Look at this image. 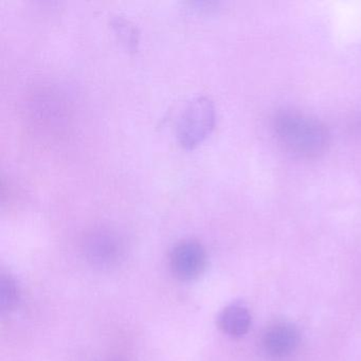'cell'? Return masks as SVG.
<instances>
[{"mask_svg":"<svg viewBox=\"0 0 361 361\" xmlns=\"http://www.w3.org/2000/svg\"><path fill=\"white\" fill-rule=\"evenodd\" d=\"M274 130L285 149L299 157H317L329 145V132L324 124L298 111L279 113L274 120Z\"/></svg>","mask_w":361,"mask_h":361,"instance_id":"6da1fadb","label":"cell"},{"mask_svg":"<svg viewBox=\"0 0 361 361\" xmlns=\"http://www.w3.org/2000/svg\"><path fill=\"white\" fill-rule=\"evenodd\" d=\"M215 107L212 101L200 96L192 99L183 109L177 124V137L185 149H193L212 132L215 124Z\"/></svg>","mask_w":361,"mask_h":361,"instance_id":"7a4b0ae2","label":"cell"},{"mask_svg":"<svg viewBox=\"0 0 361 361\" xmlns=\"http://www.w3.org/2000/svg\"><path fill=\"white\" fill-rule=\"evenodd\" d=\"M206 264V250L197 240H183L175 245L171 252V269L179 280L191 281L198 278L204 272Z\"/></svg>","mask_w":361,"mask_h":361,"instance_id":"3957f363","label":"cell"},{"mask_svg":"<svg viewBox=\"0 0 361 361\" xmlns=\"http://www.w3.org/2000/svg\"><path fill=\"white\" fill-rule=\"evenodd\" d=\"M299 342V331L286 322L276 323L268 327L262 340L265 352L276 359L290 356L297 350Z\"/></svg>","mask_w":361,"mask_h":361,"instance_id":"277c9868","label":"cell"},{"mask_svg":"<svg viewBox=\"0 0 361 361\" xmlns=\"http://www.w3.org/2000/svg\"><path fill=\"white\" fill-rule=\"evenodd\" d=\"M217 323L219 329L227 335L242 337L250 329L251 316L244 306L232 304L219 314Z\"/></svg>","mask_w":361,"mask_h":361,"instance_id":"5b68a950","label":"cell"},{"mask_svg":"<svg viewBox=\"0 0 361 361\" xmlns=\"http://www.w3.org/2000/svg\"><path fill=\"white\" fill-rule=\"evenodd\" d=\"M20 301V291L16 283L8 276L0 279V306L3 310H13Z\"/></svg>","mask_w":361,"mask_h":361,"instance_id":"8992f818","label":"cell"},{"mask_svg":"<svg viewBox=\"0 0 361 361\" xmlns=\"http://www.w3.org/2000/svg\"><path fill=\"white\" fill-rule=\"evenodd\" d=\"M92 250L94 257L98 259H109V257H113L116 252V244L109 236L98 235L94 238L92 244Z\"/></svg>","mask_w":361,"mask_h":361,"instance_id":"52a82bcc","label":"cell"},{"mask_svg":"<svg viewBox=\"0 0 361 361\" xmlns=\"http://www.w3.org/2000/svg\"><path fill=\"white\" fill-rule=\"evenodd\" d=\"M114 28L116 29L118 35H120V39L128 45V48L132 47L137 43L136 30L126 20L116 18L115 22H114Z\"/></svg>","mask_w":361,"mask_h":361,"instance_id":"ba28073f","label":"cell"}]
</instances>
